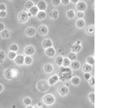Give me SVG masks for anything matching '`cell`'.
I'll return each mask as SVG.
<instances>
[{
	"label": "cell",
	"mask_w": 135,
	"mask_h": 108,
	"mask_svg": "<svg viewBox=\"0 0 135 108\" xmlns=\"http://www.w3.org/2000/svg\"><path fill=\"white\" fill-rule=\"evenodd\" d=\"M8 57H9L10 59H14L16 57L17 55H16V53H15V52L10 51L8 53Z\"/></svg>",
	"instance_id": "obj_34"
},
{
	"label": "cell",
	"mask_w": 135,
	"mask_h": 108,
	"mask_svg": "<svg viewBox=\"0 0 135 108\" xmlns=\"http://www.w3.org/2000/svg\"><path fill=\"white\" fill-rule=\"evenodd\" d=\"M6 9V6L4 4H3V3L0 4V11H5V10Z\"/></svg>",
	"instance_id": "obj_42"
},
{
	"label": "cell",
	"mask_w": 135,
	"mask_h": 108,
	"mask_svg": "<svg viewBox=\"0 0 135 108\" xmlns=\"http://www.w3.org/2000/svg\"><path fill=\"white\" fill-rule=\"evenodd\" d=\"M71 61L68 57L63 58L62 66L64 67H69L71 64Z\"/></svg>",
	"instance_id": "obj_30"
},
{
	"label": "cell",
	"mask_w": 135,
	"mask_h": 108,
	"mask_svg": "<svg viewBox=\"0 0 135 108\" xmlns=\"http://www.w3.org/2000/svg\"><path fill=\"white\" fill-rule=\"evenodd\" d=\"M3 88H4V87H3V85L1 84H0V93L3 90Z\"/></svg>",
	"instance_id": "obj_47"
},
{
	"label": "cell",
	"mask_w": 135,
	"mask_h": 108,
	"mask_svg": "<svg viewBox=\"0 0 135 108\" xmlns=\"http://www.w3.org/2000/svg\"><path fill=\"white\" fill-rule=\"evenodd\" d=\"M34 6V3L31 1H28L25 4V7L27 9H30Z\"/></svg>",
	"instance_id": "obj_32"
},
{
	"label": "cell",
	"mask_w": 135,
	"mask_h": 108,
	"mask_svg": "<svg viewBox=\"0 0 135 108\" xmlns=\"http://www.w3.org/2000/svg\"><path fill=\"white\" fill-rule=\"evenodd\" d=\"M4 75L6 79L8 80L12 79L14 76L12 71L10 69H7L5 70L4 73Z\"/></svg>",
	"instance_id": "obj_16"
},
{
	"label": "cell",
	"mask_w": 135,
	"mask_h": 108,
	"mask_svg": "<svg viewBox=\"0 0 135 108\" xmlns=\"http://www.w3.org/2000/svg\"><path fill=\"white\" fill-rule=\"evenodd\" d=\"M49 15L51 18L56 20L58 17L59 12L57 9H53L49 13Z\"/></svg>",
	"instance_id": "obj_19"
},
{
	"label": "cell",
	"mask_w": 135,
	"mask_h": 108,
	"mask_svg": "<svg viewBox=\"0 0 135 108\" xmlns=\"http://www.w3.org/2000/svg\"><path fill=\"white\" fill-rule=\"evenodd\" d=\"M39 33L42 35H46L48 32V28L45 25H42L39 26L38 29Z\"/></svg>",
	"instance_id": "obj_8"
},
{
	"label": "cell",
	"mask_w": 135,
	"mask_h": 108,
	"mask_svg": "<svg viewBox=\"0 0 135 108\" xmlns=\"http://www.w3.org/2000/svg\"><path fill=\"white\" fill-rule=\"evenodd\" d=\"M69 91L68 87L64 85H59L57 88L58 94L62 97H64L67 96L69 93Z\"/></svg>",
	"instance_id": "obj_3"
},
{
	"label": "cell",
	"mask_w": 135,
	"mask_h": 108,
	"mask_svg": "<svg viewBox=\"0 0 135 108\" xmlns=\"http://www.w3.org/2000/svg\"><path fill=\"white\" fill-rule=\"evenodd\" d=\"M66 15L70 19L74 18L75 15V11L72 9H68L66 12Z\"/></svg>",
	"instance_id": "obj_23"
},
{
	"label": "cell",
	"mask_w": 135,
	"mask_h": 108,
	"mask_svg": "<svg viewBox=\"0 0 135 108\" xmlns=\"http://www.w3.org/2000/svg\"><path fill=\"white\" fill-rule=\"evenodd\" d=\"M16 64L18 65H22L24 63L25 57L21 55H18L14 59Z\"/></svg>",
	"instance_id": "obj_14"
},
{
	"label": "cell",
	"mask_w": 135,
	"mask_h": 108,
	"mask_svg": "<svg viewBox=\"0 0 135 108\" xmlns=\"http://www.w3.org/2000/svg\"><path fill=\"white\" fill-rule=\"evenodd\" d=\"M27 15H28V17H31L32 15H31V14L30 13L28 12L27 13Z\"/></svg>",
	"instance_id": "obj_49"
},
{
	"label": "cell",
	"mask_w": 135,
	"mask_h": 108,
	"mask_svg": "<svg viewBox=\"0 0 135 108\" xmlns=\"http://www.w3.org/2000/svg\"><path fill=\"white\" fill-rule=\"evenodd\" d=\"M84 78L86 80L88 81L91 77L90 73H84L83 75Z\"/></svg>",
	"instance_id": "obj_39"
},
{
	"label": "cell",
	"mask_w": 135,
	"mask_h": 108,
	"mask_svg": "<svg viewBox=\"0 0 135 108\" xmlns=\"http://www.w3.org/2000/svg\"><path fill=\"white\" fill-rule=\"evenodd\" d=\"M37 7L40 11H44L47 9V5L44 0H40L37 4Z\"/></svg>",
	"instance_id": "obj_11"
},
{
	"label": "cell",
	"mask_w": 135,
	"mask_h": 108,
	"mask_svg": "<svg viewBox=\"0 0 135 108\" xmlns=\"http://www.w3.org/2000/svg\"><path fill=\"white\" fill-rule=\"evenodd\" d=\"M23 103L25 105H30L31 103V100L29 97H25L24 98L23 100Z\"/></svg>",
	"instance_id": "obj_35"
},
{
	"label": "cell",
	"mask_w": 135,
	"mask_h": 108,
	"mask_svg": "<svg viewBox=\"0 0 135 108\" xmlns=\"http://www.w3.org/2000/svg\"><path fill=\"white\" fill-rule=\"evenodd\" d=\"M86 63L91 65H93L95 64V59L93 56L91 55L88 56L86 58Z\"/></svg>",
	"instance_id": "obj_25"
},
{
	"label": "cell",
	"mask_w": 135,
	"mask_h": 108,
	"mask_svg": "<svg viewBox=\"0 0 135 108\" xmlns=\"http://www.w3.org/2000/svg\"><path fill=\"white\" fill-rule=\"evenodd\" d=\"M87 7V5L86 2L83 0H79L76 4V9L78 11H83L86 10Z\"/></svg>",
	"instance_id": "obj_5"
},
{
	"label": "cell",
	"mask_w": 135,
	"mask_h": 108,
	"mask_svg": "<svg viewBox=\"0 0 135 108\" xmlns=\"http://www.w3.org/2000/svg\"><path fill=\"white\" fill-rule=\"evenodd\" d=\"M5 28V26L3 23H0V32L3 31L4 30Z\"/></svg>",
	"instance_id": "obj_45"
},
{
	"label": "cell",
	"mask_w": 135,
	"mask_h": 108,
	"mask_svg": "<svg viewBox=\"0 0 135 108\" xmlns=\"http://www.w3.org/2000/svg\"><path fill=\"white\" fill-rule=\"evenodd\" d=\"M88 98L89 101L93 105L95 104V93L94 92L89 93L88 95Z\"/></svg>",
	"instance_id": "obj_29"
},
{
	"label": "cell",
	"mask_w": 135,
	"mask_h": 108,
	"mask_svg": "<svg viewBox=\"0 0 135 108\" xmlns=\"http://www.w3.org/2000/svg\"><path fill=\"white\" fill-rule=\"evenodd\" d=\"M82 49V45L81 44V41L80 40H77L75 43L72 45L71 47V52L74 53H78L80 52Z\"/></svg>",
	"instance_id": "obj_4"
},
{
	"label": "cell",
	"mask_w": 135,
	"mask_h": 108,
	"mask_svg": "<svg viewBox=\"0 0 135 108\" xmlns=\"http://www.w3.org/2000/svg\"><path fill=\"white\" fill-rule=\"evenodd\" d=\"M76 15L78 17L79 19L83 18L85 16V13L83 11H78Z\"/></svg>",
	"instance_id": "obj_40"
},
{
	"label": "cell",
	"mask_w": 135,
	"mask_h": 108,
	"mask_svg": "<svg viewBox=\"0 0 135 108\" xmlns=\"http://www.w3.org/2000/svg\"><path fill=\"white\" fill-rule=\"evenodd\" d=\"M70 0H61V3H63L64 5H68L70 2Z\"/></svg>",
	"instance_id": "obj_44"
},
{
	"label": "cell",
	"mask_w": 135,
	"mask_h": 108,
	"mask_svg": "<svg viewBox=\"0 0 135 108\" xmlns=\"http://www.w3.org/2000/svg\"><path fill=\"white\" fill-rule=\"evenodd\" d=\"M71 84L74 86H78L80 84L81 82V79L79 76H73L71 80Z\"/></svg>",
	"instance_id": "obj_15"
},
{
	"label": "cell",
	"mask_w": 135,
	"mask_h": 108,
	"mask_svg": "<svg viewBox=\"0 0 135 108\" xmlns=\"http://www.w3.org/2000/svg\"><path fill=\"white\" fill-rule=\"evenodd\" d=\"M9 49L12 52H16L18 50V47L17 45L14 44L10 46V47H9Z\"/></svg>",
	"instance_id": "obj_36"
},
{
	"label": "cell",
	"mask_w": 135,
	"mask_h": 108,
	"mask_svg": "<svg viewBox=\"0 0 135 108\" xmlns=\"http://www.w3.org/2000/svg\"><path fill=\"white\" fill-rule=\"evenodd\" d=\"M71 66L72 69L75 70H78L80 69L81 64L79 61L74 60L71 63Z\"/></svg>",
	"instance_id": "obj_22"
},
{
	"label": "cell",
	"mask_w": 135,
	"mask_h": 108,
	"mask_svg": "<svg viewBox=\"0 0 135 108\" xmlns=\"http://www.w3.org/2000/svg\"><path fill=\"white\" fill-rule=\"evenodd\" d=\"M89 85L93 87H95V77L94 76L91 77L90 79L88 81Z\"/></svg>",
	"instance_id": "obj_33"
},
{
	"label": "cell",
	"mask_w": 135,
	"mask_h": 108,
	"mask_svg": "<svg viewBox=\"0 0 135 108\" xmlns=\"http://www.w3.org/2000/svg\"><path fill=\"white\" fill-rule=\"evenodd\" d=\"M86 33L89 35H93L95 33V26L94 24L89 25L85 28Z\"/></svg>",
	"instance_id": "obj_13"
},
{
	"label": "cell",
	"mask_w": 135,
	"mask_h": 108,
	"mask_svg": "<svg viewBox=\"0 0 135 108\" xmlns=\"http://www.w3.org/2000/svg\"><path fill=\"white\" fill-rule=\"evenodd\" d=\"M7 15V13L5 11H0V17H5Z\"/></svg>",
	"instance_id": "obj_43"
},
{
	"label": "cell",
	"mask_w": 135,
	"mask_h": 108,
	"mask_svg": "<svg viewBox=\"0 0 135 108\" xmlns=\"http://www.w3.org/2000/svg\"><path fill=\"white\" fill-rule=\"evenodd\" d=\"M42 100L44 103L48 106L53 105L56 101L55 97L50 94H48L43 96Z\"/></svg>",
	"instance_id": "obj_2"
},
{
	"label": "cell",
	"mask_w": 135,
	"mask_h": 108,
	"mask_svg": "<svg viewBox=\"0 0 135 108\" xmlns=\"http://www.w3.org/2000/svg\"><path fill=\"white\" fill-rule=\"evenodd\" d=\"M53 45V42L50 38H46L43 40L42 43V46L44 48L47 49L49 47H52Z\"/></svg>",
	"instance_id": "obj_9"
},
{
	"label": "cell",
	"mask_w": 135,
	"mask_h": 108,
	"mask_svg": "<svg viewBox=\"0 0 135 108\" xmlns=\"http://www.w3.org/2000/svg\"><path fill=\"white\" fill-rule=\"evenodd\" d=\"M56 52L55 49L52 47L46 49L45 50L46 54L49 57H54L55 55Z\"/></svg>",
	"instance_id": "obj_10"
},
{
	"label": "cell",
	"mask_w": 135,
	"mask_h": 108,
	"mask_svg": "<svg viewBox=\"0 0 135 108\" xmlns=\"http://www.w3.org/2000/svg\"><path fill=\"white\" fill-rule=\"evenodd\" d=\"M68 58L70 59V61H74L77 59V54L72 52H70L68 54Z\"/></svg>",
	"instance_id": "obj_28"
},
{
	"label": "cell",
	"mask_w": 135,
	"mask_h": 108,
	"mask_svg": "<svg viewBox=\"0 0 135 108\" xmlns=\"http://www.w3.org/2000/svg\"><path fill=\"white\" fill-rule=\"evenodd\" d=\"M36 29L34 28L29 27L25 31V33L28 37H32L36 34Z\"/></svg>",
	"instance_id": "obj_20"
},
{
	"label": "cell",
	"mask_w": 135,
	"mask_h": 108,
	"mask_svg": "<svg viewBox=\"0 0 135 108\" xmlns=\"http://www.w3.org/2000/svg\"><path fill=\"white\" fill-rule=\"evenodd\" d=\"M32 62V59L31 57L29 56H26L25 58L24 63L26 65H30Z\"/></svg>",
	"instance_id": "obj_31"
},
{
	"label": "cell",
	"mask_w": 135,
	"mask_h": 108,
	"mask_svg": "<svg viewBox=\"0 0 135 108\" xmlns=\"http://www.w3.org/2000/svg\"><path fill=\"white\" fill-rule=\"evenodd\" d=\"M93 67L92 65L87 63H85L82 66V70L84 73H90L92 71Z\"/></svg>",
	"instance_id": "obj_17"
},
{
	"label": "cell",
	"mask_w": 135,
	"mask_h": 108,
	"mask_svg": "<svg viewBox=\"0 0 135 108\" xmlns=\"http://www.w3.org/2000/svg\"><path fill=\"white\" fill-rule=\"evenodd\" d=\"M43 69L47 73H51L53 71L54 69V67L52 64L48 63L45 65L43 67Z\"/></svg>",
	"instance_id": "obj_21"
},
{
	"label": "cell",
	"mask_w": 135,
	"mask_h": 108,
	"mask_svg": "<svg viewBox=\"0 0 135 108\" xmlns=\"http://www.w3.org/2000/svg\"><path fill=\"white\" fill-rule=\"evenodd\" d=\"M79 0H71L70 1L72 3H74V4H76L78 2Z\"/></svg>",
	"instance_id": "obj_46"
},
{
	"label": "cell",
	"mask_w": 135,
	"mask_h": 108,
	"mask_svg": "<svg viewBox=\"0 0 135 108\" xmlns=\"http://www.w3.org/2000/svg\"><path fill=\"white\" fill-rule=\"evenodd\" d=\"M63 57L62 56H58L56 58L55 62L57 65L59 66H62L63 62Z\"/></svg>",
	"instance_id": "obj_24"
},
{
	"label": "cell",
	"mask_w": 135,
	"mask_h": 108,
	"mask_svg": "<svg viewBox=\"0 0 135 108\" xmlns=\"http://www.w3.org/2000/svg\"><path fill=\"white\" fill-rule=\"evenodd\" d=\"M37 16L39 20H43L46 17V13L44 11H39L37 14Z\"/></svg>",
	"instance_id": "obj_26"
},
{
	"label": "cell",
	"mask_w": 135,
	"mask_h": 108,
	"mask_svg": "<svg viewBox=\"0 0 135 108\" xmlns=\"http://www.w3.org/2000/svg\"><path fill=\"white\" fill-rule=\"evenodd\" d=\"M38 9L37 7L35 6L32 7L29 9V13L33 16H36L37 15L39 12Z\"/></svg>",
	"instance_id": "obj_27"
},
{
	"label": "cell",
	"mask_w": 135,
	"mask_h": 108,
	"mask_svg": "<svg viewBox=\"0 0 135 108\" xmlns=\"http://www.w3.org/2000/svg\"><path fill=\"white\" fill-rule=\"evenodd\" d=\"M24 52L26 55L30 56L32 55L35 53V49L32 46L28 45L25 47Z\"/></svg>",
	"instance_id": "obj_12"
},
{
	"label": "cell",
	"mask_w": 135,
	"mask_h": 108,
	"mask_svg": "<svg viewBox=\"0 0 135 108\" xmlns=\"http://www.w3.org/2000/svg\"><path fill=\"white\" fill-rule=\"evenodd\" d=\"M85 24L86 22L83 18L78 19L75 22V25L79 28H82L85 27Z\"/></svg>",
	"instance_id": "obj_18"
},
{
	"label": "cell",
	"mask_w": 135,
	"mask_h": 108,
	"mask_svg": "<svg viewBox=\"0 0 135 108\" xmlns=\"http://www.w3.org/2000/svg\"><path fill=\"white\" fill-rule=\"evenodd\" d=\"M59 80V79L57 74H54L49 78L48 84L50 86H53L57 84Z\"/></svg>",
	"instance_id": "obj_6"
},
{
	"label": "cell",
	"mask_w": 135,
	"mask_h": 108,
	"mask_svg": "<svg viewBox=\"0 0 135 108\" xmlns=\"http://www.w3.org/2000/svg\"><path fill=\"white\" fill-rule=\"evenodd\" d=\"M1 36L3 38H8L9 36V32L7 30H3L2 32Z\"/></svg>",
	"instance_id": "obj_38"
},
{
	"label": "cell",
	"mask_w": 135,
	"mask_h": 108,
	"mask_svg": "<svg viewBox=\"0 0 135 108\" xmlns=\"http://www.w3.org/2000/svg\"><path fill=\"white\" fill-rule=\"evenodd\" d=\"M51 2L54 6H58L61 3V0H52Z\"/></svg>",
	"instance_id": "obj_41"
},
{
	"label": "cell",
	"mask_w": 135,
	"mask_h": 108,
	"mask_svg": "<svg viewBox=\"0 0 135 108\" xmlns=\"http://www.w3.org/2000/svg\"><path fill=\"white\" fill-rule=\"evenodd\" d=\"M5 58V54L3 51L0 50V63H3Z\"/></svg>",
	"instance_id": "obj_37"
},
{
	"label": "cell",
	"mask_w": 135,
	"mask_h": 108,
	"mask_svg": "<svg viewBox=\"0 0 135 108\" xmlns=\"http://www.w3.org/2000/svg\"><path fill=\"white\" fill-rule=\"evenodd\" d=\"M57 75L59 80L64 82L71 80L73 77V72L69 67H64L62 66L58 69Z\"/></svg>",
	"instance_id": "obj_1"
},
{
	"label": "cell",
	"mask_w": 135,
	"mask_h": 108,
	"mask_svg": "<svg viewBox=\"0 0 135 108\" xmlns=\"http://www.w3.org/2000/svg\"><path fill=\"white\" fill-rule=\"evenodd\" d=\"M26 108H34V107H33L32 105H28L26 107Z\"/></svg>",
	"instance_id": "obj_48"
},
{
	"label": "cell",
	"mask_w": 135,
	"mask_h": 108,
	"mask_svg": "<svg viewBox=\"0 0 135 108\" xmlns=\"http://www.w3.org/2000/svg\"><path fill=\"white\" fill-rule=\"evenodd\" d=\"M28 17L27 13L25 11L20 12L18 15V19L19 21L21 23H25L28 20Z\"/></svg>",
	"instance_id": "obj_7"
}]
</instances>
